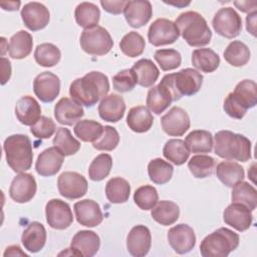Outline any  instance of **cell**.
I'll list each match as a JSON object with an SVG mask.
<instances>
[{"mask_svg": "<svg viewBox=\"0 0 257 257\" xmlns=\"http://www.w3.org/2000/svg\"><path fill=\"white\" fill-rule=\"evenodd\" d=\"M152 245V235L150 229L145 225L133 227L126 237V248L131 255L135 257L146 256Z\"/></svg>", "mask_w": 257, "mask_h": 257, "instance_id": "18", "label": "cell"}, {"mask_svg": "<svg viewBox=\"0 0 257 257\" xmlns=\"http://www.w3.org/2000/svg\"><path fill=\"white\" fill-rule=\"evenodd\" d=\"M108 90V78L99 71H90L73 80L69 86L71 98L87 107L93 106L100 98L106 96Z\"/></svg>", "mask_w": 257, "mask_h": 257, "instance_id": "1", "label": "cell"}, {"mask_svg": "<svg viewBox=\"0 0 257 257\" xmlns=\"http://www.w3.org/2000/svg\"><path fill=\"white\" fill-rule=\"evenodd\" d=\"M163 131L171 137H181L190 128V117L187 111L179 106L172 107L161 118Z\"/></svg>", "mask_w": 257, "mask_h": 257, "instance_id": "16", "label": "cell"}, {"mask_svg": "<svg viewBox=\"0 0 257 257\" xmlns=\"http://www.w3.org/2000/svg\"><path fill=\"white\" fill-rule=\"evenodd\" d=\"M119 143V135L117 131L110 125H104L101 136L92 143V147L98 151H112Z\"/></svg>", "mask_w": 257, "mask_h": 257, "instance_id": "50", "label": "cell"}, {"mask_svg": "<svg viewBox=\"0 0 257 257\" xmlns=\"http://www.w3.org/2000/svg\"><path fill=\"white\" fill-rule=\"evenodd\" d=\"M134 201L142 210H152L159 201L158 191L155 187L145 185L138 188L134 194Z\"/></svg>", "mask_w": 257, "mask_h": 257, "instance_id": "48", "label": "cell"}, {"mask_svg": "<svg viewBox=\"0 0 257 257\" xmlns=\"http://www.w3.org/2000/svg\"><path fill=\"white\" fill-rule=\"evenodd\" d=\"M21 242L26 250L31 253L39 252L46 242V230L39 222H31L23 231Z\"/></svg>", "mask_w": 257, "mask_h": 257, "instance_id": "27", "label": "cell"}, {"mask_svg": "<svg viewBox=\"0 0 257 257\" xmlns=\"http://www.w3.org/2000/svg\"><path fill=\"white\" fill-rule=\"evenodd\" d=\"M234 5L242 12H245V13H250L251 11L254 12L256 10V7H257V2L256 1H241V2H238V1H235L234 2Z\"/></svg>", "mask_w": 257, "mask_h": 257, "instance_id": "55", "label": "cell"}, {"mask_svg": "<svg viewBox=\"0 0 257 257\" xmlns=\"http://www.w3.org/2000/svg\"><path fill=\"white\" fill-rule=\"evenodd\" d=\"M75 136L82 142H95L103 132V125L92 119L78 120L74 125Z\"/></svg>", "mask_w": 257, "mask_h": 257, "instance_id": "45", "label": "cell"}, {"mask_svg": "<svg viewBox=\"0 0 257 257\" xmlns=\"http://www.w3.org/2000/svg\"><path fill=\"white\" fill-rule=\"evenodd\" d=\"M45 216L48 225L56 230H64L73 222L70 206L60 199H51L47 202Z\"/></svg>", "mask_w": 257, "mask_h": 257, "instance_id": "11", "label": "cell"}, {"mask_svg": "<svg viewBox=\"0 0 257 257\" xmlns=\"http://www.w3.org/2000/svg\"><path fill=\"white\" fill-rule=\"evenodd\" d=\"M132 70L137 76L138 84L143 87L153 86L160 75V71L156 64L148 58L138 60L132 67Z\"/></svg>", "mask_w": 257, "mask_h": 257, "instance_id": "33", "label": "cell"}, {"mask_svg": "<svg viewBox=\"0 0 257 257\" xmlns=\"http://www.w3.org/2000/svg\"><path fill=\"white\" fill-rule=\"evenodd\" d=\"M53 146L65 157L76 154L80 149V143L74 139L68 128L58 127L53 139Z\"/></svg>", "mask_w": 257, "mask_h": 257, "instance_id": "42", "label": "cell"}, {"mask_svg": "<svg viewBox=\"0 0 257 257\" xmlns=\"http://www.w3.org/2000/svg\"><path fill=\"white\" fill-rule=\"evenodd\" d=\"M168 241L172 249L178 254L190 252L196 244V235L189 225L178 224L168 231Z\"/></svg>", "mask_w": 257, "mask_h": 257, "instance_id": "13", "label": "cell"}, {"mask_svg": "<svg viewBox=\"0 0 257 257\" xmlns=\"http://www.w3.org/2000/svg\"><path fill=\"white\" fill-rule=\"evenodd\" d=\"M231 199L233 203H240L253 211L257 206V191L252 185L242 181L233 187Z\"/></svg>", "mask_w": 257, "mask_h": 257, "instance_id": "38", "label": "cell"}, {"mask_svg": "<svg viewBox=\"0 0 257 257\" xmlns=\"http://www.w3.org/2000/svg\"><path fill=\"white\" fill-rule=\"evenodd\" d=\"M214 140V151L220 158L239 162L251 159V142L245 136L231 131H219Z\"/></svg>", "mask_w": 257, "mask_h": 257, "instance_id": "2", "label": "cell"}, {"mask_svg": "<svg viewBox=\"0 0 257 257\" xmlns=\"http://www.w3.org/2000/svg\"><path fill=\"white\" fill-rule=\"evenodd\" d=\"M127 1H100V5L102 6V8L111 14H120L123 9L124 6L126 4Z\"/></svg>", "mask_w": 257, "mask_h": 257, "instance_id": "53", "label": "cell"}, {"mask_svg": "<svg viewBox=\"0 0 257 257\" xmlns=\"http://www.w3.org/2000/svg\"><path fill=\"white\" fill-rule=\"evenodd\" d=\"M175 24L185 41L193 47L210 43L212 32L205 18L196 11H186L179 15Z\"/></svg>", "mask_w": 257, "mask_h": 257, "instance_id": "3", "label": "cell"}, {"mask_svg": "<svg viewBox=\"0 0 257 257\" xmlns=\"http://www.w3.org/2000/svg\"><path fill=\"white\" fill-rule=\"evenodd\" d=\"M173 99L166 87H164L161 83L158 85L152 86L149 89L147 94V106L150 111L161 114L164 112L172 103Z\"/></svg>", "mask_w": 257, "mask_h": 257, "instance_id": "31", "label": "cell"}, {"mask_svg": "<svg viewBox=\"0 0 257 257\" xmlns=\"http://www.w3.org/2000/svg\"><path fill=\"white\" fill-rule=\"evenodd\" d=\"M185 144L190 153L206 154L213 148V136L205 130L192 131L185 139Z\"/></svg>", "mask_w": 257, "mask_h": 257, "instance_id": "35", "label": "cell"}, {"mask_svg": "<svg viewBox=\"0 0 257 257\" xmlns=\"http://www.w3.org/2000/svg\"><path fill=\"white\" fill-rule=\"evenodd\" d=\"M100 246L98 235L89 230H80L72 238L70 249L74 256L91 257L94 256Z\"/></svg>", "mask_w": 257, "mask_h": 257, "instance_id": "19", "label": "cell"}, {"mask_svg": "<svg viewBox=\"0 0 257 257\" xmlns=\"http://www.w3.org/2000/svg\"><path fill=\"white\" fill-rule=\"evenodd\" d=\"M188 168L192 175L198 179H204L211 176L216 168L214 158L207 155L193 156L188 162Z\"/></svg>", "mask_w": 257, "mask_h": 257, "instance_id": "43", "label": "cell"}, {"mask_svg": "<svg viewBox=\"0 0 257 257\" xmlns=\"http://www.w3.org/2000/svg\"><path fill=\"white\" fill-rule=\"evenodd\" d=\"M61 57L59 48L52 43H41L36 46L34 51L35 61L43 67L56 65Z\"/></svg>", "mask_w": 257, "mask_h": 257, "instance_id": "44", "label": "cell"}, {"mask_svg": "<svg viewBox=\"0 0 257 257\" xmlns=\"http://www.w3.org/2000/svg\"><path fill=\"white\" fill-rule=\"evenodd\" d=\"M125 103L123 98L118 94H108L104 96L98 104L99 116L109 122H117L123 117Z\"/></svg>", "mask_w": 257, "mask_h": 257, "instance_id": "25", "label": "cell"}, {"mask_svg": "<svg viewBox=\"0 0 257 257\" xmlns=\"http://www.w3.org/2000/svg\"><path fill=\"white\" fill-rule=\"evenodd\" d=\"M148 173L150 180L153 183L158 185H164L172 179L174 168L167 161H164L161 158H157L149 163Z\"/></svg>", "mask_w": 257, "mask_h": 257, "instance_id": "41", "label": "cell"}, {"mask_svg": "<svg viewBox=\"0 0 257 257\" xmlns=\"http://www.w3.org/2000/svg\"><path fill=\"white\" fill-rule=\"evenodd\" d=\"M160 83L168 89L173 101H177L183 95L196 94L202 86L203 75L196 69L184 68L178 72L166 74Z\"/></svg>", "mask_w": 257, "mask_h": 257, "instance_id": "5", "label": "cell"}, {"mask_svg": "<svg viewBox=\"0 0 257 257\" xmlns=\"http://www.w3.org/2000/svg\"><path fill=\"white\" fill-rule=\"evenodd\" d=\"M239 235L228 228H219L206 236L200 245L203 257H227L239 245Z\"/></svg>", "mask_w": 257, "mask_h": 257, "instance_id": "7", "label": "cell"}, {"mask_svg": "<svg viewBox=\"0 0 257 257\" xmlns=\"http://www.w3.org/2000/svg\"><path fill=\"white\" fill-rule=\"evenodd\" d=\"M4 256H25L27 257L28 255L26 253H24L21 248L17 245H13V246H9L6 248L5 252H4Z\"/></svg>", "mask_w": 257, "mask_h": 257, "instance_id": "57", "label": "cell"}, {"mask_svg": "<svg viewBox=\"0 0 257 257\" xmlns=\"http://www.w3.org/2000/svg\"><path fill=\"white\" fill-rule=\"evenodd\" d=\"M163 155L168 161L172 162L176 166H181L188 161L190 151L184 141L172 139L165 144L163 148Z\"/></svg>", "mask_w": 257, "mask_h": 257, "instance_id": "39", "label": "cell"}, {"mask_svg": "<svg viewBox=\"0 0 257 257\" xmlns=\"http://www.w3.org/2000/svg\"><path fill=\"white\" fill-rule=\"evenodd\" d=\"M137 76L131 69H122L112 77L113 88L118 92H127L135 88L137 84Z\"/></svg>", "mask_w": 257, "mask_h": 257, "instance_id": "51", "label": "cell"}, {"mask_svg": "<svg viewBox=\"0 0 257 257\" xmlns=\"http://www.w3.org/2000/svg\"><path fill=\"white\" fill-rule=\"evenodd\" d=\"M84 114L80 103L69 97L60 98L54 106V116L57 122L65 125H72Z\"/></svg>", "mask_w": 257, "mask_h": 257, "instance_id": "24", "label": "cell"}, {"mask_svg": "<svg viewBox=\"0 0 257 257\" xmlns=\"http://www.w3.org/2000/svg\"><path fill=\"white\" fill-rule=\"evenodd\" d=\"M74 17L76 23L80 27L84 29H90L97 26L100 17V11L98 7L91 2H81L75 8Z\"/></svg>", "mask_w": 257, "mask_h": 257, "instance_id": "36", "label": "cell"}, {"mask_svg": "<svg viewBox=\"0 0 257 257\" xmlns=\"http://www.w3.org/2000/svg\"><path fill=\"white\" fill-rule=\"evenodd\" d=\"M56 131L54 121L47 116H41L36 123L31 125L30 133L37 139H49Z\"/></svg>", "mask_w": 257, "mask_h": 257, "instance_id": "52", "label": "cell"}, {"mask_svg": "<svg viewBox=\"0 0 257 257\" xmlns=\"http://www.w3.org/2000/svg\"><path fill=\"white\" fill-rule=\"evenodd\" d=\"M15 115L22 124L31 126L41 117L40 104L34 97L24 95L16 102Z\"/></svg>", "mask_w": 257, "mask_h": 257, "instance_id": "26", "label": "cell"}, {"mask_svg": "<svg viewBox=\"0 0 257 257\" xmlns=\"http://www.w3.org/2000/svg\"><path fill=\"white\" fill-rule=\"evenodd\" d=\"M124 18L133 28H140L146 25L153 16L152 4L148 0L127 1L124 9Z\"/></svg>", "mask_w": 257, "mask_h": 257, "instance_id": "20", "label": "cell"}, {"mask_svg": "<svg viewBox=\"0 0 257 257\" xmlns=\"http://www.w3.org/2000/svg\"><path fill=\"white\" fill-rule=\"evenodd\" d=\"M63 161L64 156L55 147H51L39 154L35 163V170L42 177H51L59 172Z\"/></svg>", "mask_w": 257, "mask_h": 257, "instance_id": "23", "label": "cell"}, {"mask_svg": "<svg viewBox=\"0 0 257 257\" xmlns=\"http://www.w3.org/2000/svg\"><path fill=\"white\" fill-rule=\"evenodd\" d=\"M126 123L128 127L138 134L148 132L153 123L154 117L150 109L144 105H138L132 107L126 116Z\"/></svg>", "mask_w": 257, "mask_h": 257, "instance_id": "28", "label": "cell"}, {"mask_svg": "<svg viewBox=\"0 0 257 257\" xmlns=\"http://www.w3.org/2000/svg\"><path fill=\"white\" fill-rule=\"evenodd\" d=\"M20 2H1V7L4 10H8V11H16L19 9L20 6Z\"/></svg>", "mask_w": 257, "mask_h": 257, "instance_id": "58", "label": "cell"}, {"mask_svg": "<svg viewBox=\"0 0 257 257\" xmlns=\"http://www.w3.org/2000/svg\"><path fill=\"white\" fill-rule=\"evenodd\" d=\"M75 218L77 222L85 227H96L102 220L103 215L99 205L90 199L78 201L73 206Z\"/></svg>", "mask_w": 257, "mask_h": 257, "instance_id": "21", "label": "cell"}, {"mask_svg": "<svg viewBox=\"0 0 257 257\" xmlns=\"http://www.w3.org/2000/svg\"><path fill=\"white\" fill-rule=\"evenodd\" d=\"M145 46L146 42L144 37L136 31L126 33L119 42V48L121 52L128 57L140 56L144 52Z\"/></svg>", "mask_w": 257, "mask_h": 257, "instance_id": "46", "label": "cell"}, {"mask_svg": "<svg viewBox=\"0 0 257 257\" xmlns=\"http://www.w3.org/2000/svg\"><path fill=\"white\" fill-rule=\"evenodd\" d=\"M257 103V84L251 79L240 81L233 92H230L224 100L225 112L236 119H241L249 108Z\"/></svg>", "mask_w": 257, "mask_h": 257, "instance_id": "4", "label": "cell"}, {"mask_svg": "<svg viewBox=\"0 0 257 257\" xmlns=\"http://www.w3.org/2000/svg\"><path fill=\"white\" fill-rule=\"evenodd\" d=\"M79 43L84 52L95 56L108 53L113 46V41L108 31L98 25L90 29H84L80 35Z\"/></svg>", "mask_w": 257, "mask_h": 257, "instance_id": "8", "label": "cell"}, {"mask_svg": "<svg viewBox=\"0 0 257 257\" xmlns=\"http://www.w3.org/2000/svg\"><path fill=\"white\" fill-rule=\"evenodd\" d=\"M1 84L4 85L11 76V63L5 57H1Z\"/></svg>", "mask_w": 257, "mask_h": 257, "instance_id": "54", "label": "cell"}, {"mask_svg": "<svg viewBox=\"0 0 257 257\" xmlns=\"http://www.w3.org/2000/svg\"><path fill=\"white\" fill-rule=\"evenodd\" d=\"M57 188L62 197L75 200L86 194L88 185L82 175L76 172H63L57 179Z\"/></svg>", "mask_w": 257, "mask_h": 257, "instance_id": "12", "label": "cell"}, {"mask_svg": "<svg viewBox=\"0 0 257 257\" xmlns=\"http://www.w3.org/2000/svg\"><path fill=\"white\" fill-rule=\"evenodd\" d=\"M224 58L230 65L240 67L249 61L250 50L244 42L240 40H234L229 43L225 49Z\"/></svg>", "mask_w": 257, "mask_h": 257, "instance_id": "40", "label": "cell"}, {"mask_svg": "<svg viewBox=\"0 0 257 257\" xmlns=\"http://www.w3.org/2000/svg\"><path fill=\"white\" fill-rule=\"evenodd\" d=\"M192 64L198 70L210 73L219 67L220 57L211 48H197L192 53Z\"/></svg>", "mask_w": 257, "mask_h": 257, "instance_id": "34", "label": "cell"}, {"mask_svg": "<svg viewBox=\"0 0 257 257\" xmlns=\"http://www.w3.org/2000/svg\"><path fill=\"white\" fill-rule=\"evenodd\" d=\"M130 193L131 186L123 178H111L105 185V196L112 204L125 203L130 198Z\"/></svg>", "mask_w": 257, "mask_h": 257, "instance_id": "37", "label": "cell"}, {"mask_svg": "<svg viewBox=\"0 0 257 257\" xmlns=\"http://www.w3.org/2000/svg\"><path fill=\"white\" fill-rule=\"evenodd\" d=\"M155 60L164 71L178 68L182 62V56L179 51L171 48L158 49L154 55Z\"/></svg>", "mask_w": 257, "mask_h": 257, "instance_id": "49", "label": "cell"}, {"mask_svg": "<svg viewBox=\"0 0 257 257\" xmlns=\"http://www.w3.org/2000/svg\"><path fill=\"white\" fill-rule=\"evenodd\" d=\"M8 166L16 173L27 171L32 166L33 152L30 139L25 135L9 136L3 144Z\"/></svg>", "mask_w": 257, "mask_h": 257, "instance_id": "6", "label": "cell"}, {"mask_svg": "<svg viewBox=\"0 0 257 257\" xmlns=\"http://www.w3.org/2000/svg\"><path fill=\"white\" fill-rule=\"evenodd\" d=\"M180 36L179 29L175 22L166 19H156L149 28L148 39L154 46H162L174 43Z\"/></svg>", "mask_w": 257, "mask_h": 257, "instance_id": "10", "label": "cell"}, {"mask_svg": "<svg viewBox=\"0 0 257 257\" xmlns=\"http://www.w3.org/2000/svg\"><path fill=\"white\" fill-rule=\"evenodd\" d=\"M33 46L32 35L25 31L20 30L11 36L8 44V53L11 58L23 59L27 57Z\"/></svg>", "mask_w": 257, "mask_h": 257, "instance_id": "30", "label": "cell"}, {"mask_svg": "<svg viewBox=\"0 0 257 257\" xmlns=\"http://www.w3.org/2000/svg\"><path fill=\"white\" fill-rule=\"evenodd\" d=\"M224 222L239 232L248 230L252 224L251 210L240 203L230 204L223 212Z\"/></svg>", "mask_w": 257, "mask_h": 257, "instance_id": "22", "label": "cell"}, {"mask_svg": "<svg viewBox=\"0 0 257 257\" xmlns=\"http://www.w3.org/2000/svg\"><path fill=\"white\" fill-rule=\"evenodd\" d=\"M24 25L31 31H38L46 27L50 19L49 10L39 2H29L21 10Z\"/></svg>", "mask_w": 257, "mask_h": 257, "instance_id": "17", "label": "cell"}, {"mask_svg": "<svg viewBox=\"0 0 257 257\" xmlns=\"http://www.w3.org/2000/svg\"><path fill=\"white\" fill-rule=\"evenodd\" d=\"M112 168V159L108 154L96 156L88 168V176L91 181L99 182L106 178Z\"/></svg>", "mask_w": 257, "mask_h": 257, "instance_id": "47", "label": "cell"}, {"mask_svg": "<svg viewBox=\"0 0 257 257\" xmlns=\"http://www.w3.org/2000/svg\"><path fill=\"white\" fill-rule=\"evenodd\" d=\"M212 25L219 35L232 39L241 32L242 19L234 8L224 7L216 12L212 20Z\"/></svg>", "mask_w": 257, "mask_h": 257, "instance_id": "9", "label": "cell"}, {"mask_svg": "<svg viewBox=\"0 0 257 257\" xmlns=\"http://www.w3.org/2000/svg\"><path fill=\"white\" fill-rule=\"evenodd\" d=\"M256 16L257 12L254 11L252 13H249L246 17V28L253 36H256Z\"/></svg>", "mask_w": 257, "mask_h": 257, "instance_id": "56", "label": "cell"}, {"mask_svg": "<svg viewBox=\"0 0 257 257\" xmlns=\"http://www.w3.org/2000/svg\"><path fill=\"white\" fill-rule=\"evenodd\" d=\"M59 77L50 71L41 72L33 80V91L43 102L53 101L59 94Z\"/></svg>", "mask_w": 257, "mask_h": 257, "instance_id": "15", "label": "cell"}, {"mask_svg": "<svg viewBox=\"0 0 257 257\" xmlns=\"http://www.w3.org/2000/svg\"><path fill=\"white\" fill-rule=\"evenodd\" d=\"M216 176L227 187L233 188L245 177L244 169L238 163L233 161H223L217 165Z\"/></svg>", "mask_w": 257, "mask_h": 257, "instance_id": "29", "label": "cell"}, {"mask_svg": "<svg viewBox=\"0 0 257 257\" xmlns=\"http://www.w3.org/2000/svg\"><path fill=\"white\" fill-rule=\"evenodd\" d=\"M36 189L34 177L31 174L22 172L13 178L9 188V196L16 203H27L35 196Z\"/></svg>", "mask_w": 257, "mask_h": 257, "instance_id": "14", "label": "cell"}, {"mask_svg": "<svg viewBox=\"0 0 257 257\" xmlns=\"http://www.w3.org/2000/svg\"><path fill=\"white\" fill-rule=\"evenodd\" d=\"M151 216L157 223L163 226H170L179 219L180 208L172 201H159L152 209Z\"/></svg>", "mask_w": 257, "mask_h": 257, "instance_id": "32", "label": "cell"}]
</instances>
